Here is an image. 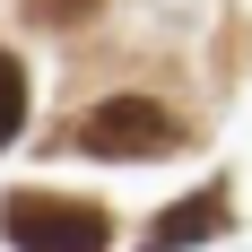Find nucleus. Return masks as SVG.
<instances>
[{
  "label": "nucleus",
  "mask_w": 252,
  "mask_h": 252,
  "mask_svg": "<svg viewBox=\"0 0 252 252\" xmlns=\"http://www.w3.org/2000/svg\"><path fill=\"white\" fill-rule=\"evenodd\" d=\"M26 130V87H0V148Z\"/></svg>",
  "instance_id": "5"
},
{
  "label": "nucleus",
  "mask_w": 252,
  "mask_h": 252,
  "mask_svg": "<svg viewBox=\"0 0 252 252\" xmlns=\"http://www.w3.org/2000/svg\"><path fill=\"white\" fill-rule=\"evenodd\" d=\"M0 87H26V70H18V61H9V52H0Z\"/></svg>",
  "instance_id": "6"
},
{
  "label": "nucleus",
  "mask_w": 252,
  "mask_h": 252,
  "mask_svg": "<svg viewBox=\"0 0 252 252\" xmlns=\"http://www.w3.org/2000/svg\"><path fill=\"white\" fill-rule=\"evenodd\" d=\"M96 9H104V0H26V18H35V26H87Z\"/></svg>",
  "instance_id": "4"
},
{
  "label": "nucleus",
  "mask_w": 252,
  "mask_h": 252,
  "mask_svg": "<svg viewBox=\"0 0 252 252\" xmlns=\"http://www.w3.org/2000/svg\"><path fill=\"white\" fill-rule=\"evenodd\" d=\"M226 226H235V200H226V183H200L191 200H174L165 218H148V226H139V252H183V244H218Z\"/></svg>",
  "instance_id": "3"
},
{
  "label": "nucleus",
  "mask_w": 252,
  "mask_h": 252,
  "mask_svg": "<svg viewBox=\"0 0 252 252\" xmlns=\"http://www.w3.org/2000/svg\"><path fill=\"white\" fill-rule=\"evenodd\" d=\"M183 139H191V122L165 113L157 96H104L96 113L70 130V148L78 157H104V165H148V157H174Z\"/></svg>",
  "instance_id": "1"
},
{
  "label": "nucleus",
  "mask_w": 252,
  "mask_h": 252,
  "mask_svg": "<svg viewBox=\"0 0 252 252\" xmlns=\"http://www.w3.org/2000/svg\"><path fill=\"white\" fill-rule=\"evenodd\" d=\"M0 235L18 252H104L113 244V218L96 200H78V191H9L0 200Z\"/></svg>",
  "instance_id": "2"
}]
</instances>
